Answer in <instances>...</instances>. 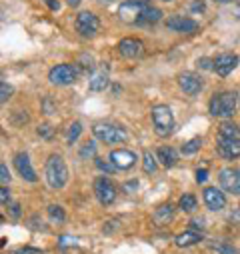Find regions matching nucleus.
<instances>
[{"label":"nucleus","instance_id":"1","mask_svg":"<svg viewBox=\"0 0 240 254\" xmlns=\"http://www.w3.org/2000/svg\"><path fill=\"white\" fill-rule=\"evenodd\" d=\"M44 176H46V182L50 188H62L66 182H68V168H66V162L60 154H52L48 156L46 160V166H44Z\"/></svg>","mask_w":240,"mask_h":254},{"label":"nucleus","instance_id":"2","mask_svg":"<svg viewBox=\"0 0 240 254\" xmlns=\"http://www.w3.org/2000/svg\"><path fill=\"white\" fill-rule=\"evenodd\" d=\"M238 108V94L236 92H218L210 98L208 110L216 118H230Z\"/></svg>","mask_w":240,"mask_h":254},{"label":"nucleus","instance_id":"3","mask_svg":"<svg viewBox=\"0 0 240 254\" xmlns=\"http://www.w3.org/2000/svg\"><path fill=\"white\" fill-rule=\"evenodd\" d=\"M92 134L102 140L104 144H118V142H126L128 134L122 126H116L110 122H98L92 126Z\"/></svg>","mask_w":240,"mask_h":254},{"label":"nucleus","instance_id":"4","mask_svg":"<svg viewBox=\"0 0 240 254\" xmlns=\"http://www.w3.org/2000/svg\"><path fill=\"white\" fill-rule=\"evenodd\" d=\"M152 122H154V130L158 136H168L174 130V114L166 104H156L152 106Z\"/></svg>","mask_w":240,"mask_h":254},{"label":"nucleus","instance_id":"5","mask_svg":"<svg viewBox=\"0 0 240 254\" xmlns=\"http://www.w3.org/2000/svg\"><path fill=\"white\" fill-rule=\"evenodd\" d=\"M76 76H78V70L74 64H56L48 72V80L56 86H68L76 80Z\"/></svg>","mask_w":240,"mask_h":254},{"label":"nucleus","instance_id":"6","mask_svg":"<svg viewBox=\"0 0 240 254\" xmlns=\"http://www.w3.org/2000/svg\"><path fill=\"white\" fill-rule=\"evenodd\" d=\"M74 28H76V32H78L80 36H84V38H94L96 32L100 30V20H98V16H94L92 12L86 10V12H80V14L76 16Z\"/></svg>","mask_w":240,"mask_h":254},{"label":"nucleus","instance_id":"7","mask_svg":"<svg viewBox=\"0 0 240 254\" xmlns=\"http://www.w3.org/2000/svg\"><path fill=\"white\" fill-rule=\"evenodd\" d=\"M94 194H96L100 204L108 206V204H112L116 200V186L110 182V178L100 176V178L94 180Z\"/></svg>","mask_w":240,"mask_h":254},{"label":"nucleus","instance_id":"8","mask_svg":"<svg viewBox=\"0 0 240 254\" xmlns=\"http://www.w3.org/2000/svg\"><path fill=\"white\" fill-rule=\"evenodd\" d=\"M218 180H220V186L230 194H240V170L238 168H222L220 174H218Z\"/></svg>","mask_w":240,"mask_h":254},{"label":"nucleus","instance_id":"9","mask_svg":"<svg viewBox=\"0 0 240 254\" xmlns=\"http://www.w3.org/2000/svg\"><path fill=\"white\" fill-rule=\"evenodd\" d=\"M178 86H180V90H182L184 94H188V96H196V94H200V90H202V78L198 76V74H194V72H182L178 76Z\"/></svg>","mask_w":240,"mask_h":254},{"label":"nucleus","instance_id":"10","mask_svg":"<svg viewBox=\"0 0 240 254\" xmlns=\"http://www.w3.org/2000/svg\"><path fill=\"white\" fill-rule=\"evenodd\" d=\"M142 10L144 6L134 2V0H128V2H122L118 8V16L122 22H128V24H138L140 16H142Z\"/></svg>","mask_w":240,"mask_h":254},{"label":"nucleus","instance_id":"11","mask_svg":"<svg viewBox=\"0 0 240 254\" xmlns=\"http://www.w3.org/2000/svg\"><path fill=\"white\" fill-rule=\"evenodd\" d=\"M166 28L174 30V32H184V34H192L198 30V22L188 18V16H180V14H174L166 20Z\"/></svg>","mask_w":240,"mask_h":254},{"label":"nucleus","instance_id":"12","mask_svg":"<svg viewBox=\"0 0 240 254\" xmlns=\"http://www.w3.org/2000/svg\"><path fill=\"white\" fill-rule=\"evenodd\" d=\"M110 162L118 168V170H128L136 164V154L126 150V148H120V150H112L110 152Z\"/></svg>","mask_w":240,"mask_h":254},{"label":"nucleus","instance_id":"13","mask_svg":"<svg viewBox=\"0 0 240 254\" xmlns=\"http://www.w3.org/2000/svg\"><path fill=\"white\" fill-rule=\"evenodd\" d=\"M238 66V56L236 54H220L214 58V72L218 76H228Z\"/></svg>","mask_w":240,"mask_h":254},{"label":"nucleus","instance_id":"14","mask_svg":"<svg viewBox=\"0 0 240 254\" xmlns=\"http://www.w3.org/2000/svg\"><path fill=\"white\" fill-rule=\"evenodd\" d=\"M202 196H204V204H206L210 210H214V212H218V210H222V208L226 206V196H224V192H220V190L214 188V186L204 188Z\"/></svg>","mask_w":240,"mask_h":254},{"label":"nucleus","instance_id":"15","mask_svg":"<svg viewBox=\"0 0 240 254\" xmlns=\"http://www.w3.org/2000/svg\"><path fill=\"white\" fill-rule=\"evenodd\" d=\"M14 166H16V170H18V174H20L26 182H36V180H38V176H36V172H34V168H32L30 158H28L26 152H18V154L14 156Z\"/></svg>","mask_w":240,"mask_h":254},{"label":"nucleus","instance_id":"16","mask_svg":"<svg viewBox=\"0 0 240 254\" xmlns=\"http://www.w3.org/2000/svg\"><path fill=\"white\" fill-rule=\"evenodd\" d=\"M118 52L124 58H138L144 52V44L136 38H122L118 42Z\"/></svg>","mask_w":240,"mask_h":254},{"label":"nucleus","instance_id":"17","mask_svg":"<svg viewBox=\"0 0 240 254\" xmlns=\"http://www.w3.org/2000/svg\"><path fill=\"white\" fill-rule=\"evenodd\" d=\"M216 144H218V152L224 158L234 160V158L240 156V138H222V136H218Z\"/></svg>","mask_w":240,"mask_h":254},{"label":"nucleus","instance_id":"18","mask_svg":"<svg viewBox=\"0 0 240 254\" xmlns=\"http://www.w3.org/2000/svg\"><path fill=\"white\" fill-rule=\"evenodd\" d=\"M202 240V234L198 232V230H186V232H180L176 238H174V242H176V246L178 248H188V246H194V244H198Z\"/></svg>","mask_w":240,"mask_h":254},{"label":"nucleus","instance_id":"19","mask_svg":"<svg viewBox=\"0 0 240 254\" xmlns=\"http://www.w3.org/2000/svg\"><path fill=\"white\" fill-rule=\"evenodd\" d=\"M156 160H158L164 168H172V166L176 164V160H178V154H176V150H174L172 146H160V148L156 150Z\"/></svg>","mask_w":240,"mask_h":254},{"label":"nucleus","instance_id":"20","mask_svg":"<svg viewBox=\"0 0 240 254\" xmlns=\"http://www.w3.org/2000/svg\"><path fill=\"white\" fill-rule=\"evenodd\" d=\"M108 72L106 70H98V72H94L92 74V78H90V82H88V88H90V92H102L106 86H108Z\"/></svg>","mask_w":240,"mask_h":254},{"label":"nucleus","instance_id":"21","mask_svg":"<svg viewBox=\"0 0 240 254\" xmlns=\"http://www.w3.org/2000/svg\"><path fill=\"white\" fill-rule=\"evenodd\" d=\"M172 216H174V206L172 204H162V206L156 208L152 218H154L156 226H164V224H168L172 220Z\"/></svg>","mask_w":240,"mask_h":254},{"label":"nucleus","instance_id":"22","mask_svg":"<svg viewBox=\"0 0 240 254\" xmlns=\"http://www.w3.org/2000/svg\"><path fill=\"white\" fill-rule=\"evenodd\" d=\"M218 136L222 138H240V128L234 122H222L218 128Z\"/></svg>","mask_w":240,"mask_h":254},{"label":"nucleus","instance_id":"23","mask_svg":"<svg viewBox=\"0 0 240 254\" xmlns=\"http://www.w3.org/2000/svg\"><path fill=\"white\" fill-rule=\"evenodd\" d=\"M160 18H162V12H160L158 8L144 6V10H142V16H140L138 24H154V22H158Z\"/></svg>","mask_w":240,"mask_h":254},{"label":"nucleus","instance_id":"24","mask_svg":"<svg viewBox=\"0 0 240 254\" xmlns=\"http://www.w3.org/2000/svg\"><path fill=\"white\" fill-rule=\"evenodd\" d=\"M48 216L52 222H64L66 220V214H64V208L62 206H58V204H50L48 206Z\"/></svg>","mask_w":240,"mask_h":254},{"label":"nucleus","instance_id":"25","mask_svg":"<svg viewBox=\"0 0 240 254\" xmlns=\"http://www.w3.org/2000/svg\"><path fill=\"white\" fill-rule=\"evenodd\" d=\"M178 206H180V210H182V212H194L196 210V198L192 194H184L182 198H180Z\"/></svg>","mask_w":240,"mask_h":254},{"label":"nucleus","instance_id":"26","mask_svg":"<svg viewBox=\"0 0 240 254\" xmlns=\"http://www.w3.org/2000/svg\"><path fill=\"white\" fill-rule=\"evenodd\" d=\"M80 132H82V124H80V122H72V124H70V128H68V132H66V140H68V144H74V142L78 140Z\"/></svg>","mask_w":240,"mask_h":254},{"label":"nucleus","instance_id":"27","mask_svg":"<svg viewBox=\"0 0 240 254\" xmlns=\"http://www.w3.org/2000/svg\"><path fill=\"white\" fill-rule=\"evenodd\" d=\"M142 168H144V172H146V174H152V172L156 170V156H152V152H150V150H146V152H144Z\"/></svg>","mask_w":240,"mask_h":254},{"label":"nucleus","instance_id":"28","mask_svg":"<svg viewBox=\"0 0 240 254\" xmlns=\"http://www.w3.org/2000/svg\"><path fill=\"white\" fill-rule=\"evenodd\" d=\"M80 158H96V142L94 140H88L82 148H80Z\"/></svg>","mask_w":240,"mask_h":254},{"label":"nucleus","instance_id":"29","mask_svg":"<svg viewBox=\"0 0 240 254\" xmlns=\"http://www.w3.org/2000/svg\"><path fill=\"white\" fill-rule=\"evenodd\" d=\"M200 146H202V140L200 138H192L186 144H182V154H194V152L200 150Z\"/></svg>","mask_w":240,"mask_h":254},{"label":"nucleus","instance_id":"30","mask_svg":"<svg viewBox=\"0 0 240 254\" xmlns=\"http://www.w3.org/2000/svg\"><path fill=\"white\" fill-rule=\"evenodd\" d=\"M210 248H212V250H216L218 254H238V250H236L234 246L226 244V242H216V244H210Z\"/></svg>","mask_w":240,"mask_h":254},{"label":"nucleus","instance_id":"31","mask_svg":"<svg viewBox=\"0 0 240 254\" xmlns=\"http://www.w3.org/2000/svg\"><path fill=\"white\" fill-rule=\"evenodd\" d=\"M94 162H96V168H98V170H102V172H106V174H112L114 170H118L112 162H108V160H104V158H98V156H96V158H94Z\"/></svg>","mask_w":240,"mask_h":254},{"label":"nucleus","instance_id":"32","mask_svg":"<svg viewBox=\"0 0 240 254\" xmlns=\"http://www.w3.org/2000/svg\"><path fill=\"white\" fill-rule=\"evenodd\" d=\"M36 134L40 136V138H44V140H50L52 136H54V128L50 124H40L38 128H36Z\"/></svg>","mask_w":240,"mask_h":254},{"label":"nucleus","instance_id":"33","mask_svg":"<svg viewBox=\"0 0 240 254\" xmlns=\"http://www.w3.org/2000/svg\"><path fill=\"white\" fill-rule=\"evenodd\" d=\"M12 92H14V88H12L10 84H6V82H0V104L8 102V98L12 96Z\"/></svg>","mask_w":240,"mask_h":254},{"label":"nucleus","instance_id":"34","mask_svg":"<svg viewBox=\"0 0 240 254\" xmlns=\"http://www.w3.org/2000/svg\"><path fill=\"white\" fill-rule=\"evenodd\" d=\"M10 170H8V166L4 164V162H0V182L2 184H6V182H10Z\"/></svg>","mask_w":240,"mask_h":254},{"label":"nucleus","instance_id":"35","mask_svg":"<svg viewBox=\"0 0 240 254\" xmlns=\"http://www.w3.org/2000/svg\"><path fill=\"white\" fill-rule=\"evenodd\" d=\"M10 202V190L6 186H0V204H8Z\"/></svg>","mask_w":240,"mask_h":254},{"label":"nucleus","instance_id":"36","mask_svg":"<svg viewBox=\"0 0 240 254\" xmlns=\"http://www.w3.org/2000/svg\"><path fill=\"white\" fill-rule=\"evenodd\" d=\"M198 66H200V68H204V70H214V60L200 58V60H198Z\"/></svg>","mask_w":240,"mask_h":254},{"label":"nucleus","instance_id":"37","mask_svg":"<svg viewBox=\"0 0 240 254\" xmlns=\"http://www.w3.org/2000/svg\"><path fill=\"white\" fill-rule=\"evenodd\" d=\"M42 106H44V112H46V114H54V112H56V104H52V100H50L48 96L44 98Z\"/></svg>","mask_w":240,"mask_h":254},{"label":"nucleus","instance_id":"38","mask_svg":"<svg viewBox=\"0 0 240 254\" xmlns=\"http://www.w3.org/2000/svg\"><path fill=\"white\" fill-rule=\"evenodd\" d=\"M190 10L192 12H204L206 10V4L202 2V0H194V2L190 4Z\"/></svg>","mask_w":240,"mask_h":254},{"label":"nucleus","instance_id":"39","mask_svg":"<svg viewBox=\"0 0 240 254\" xmlns=\"http://www.w3.org/2000/svg\"><path fill=\"white\" fill-rule=\"evenodd\" d=\"M206 180H208V170H206V168H202V170L198 168V170H196V182H198V184H204Z\"/></svg>","mask_w":240,"mask_h":254},{"label":"nucleus","instance_id":"40","mask_svg":"<svg viewBox=\"0 0 240 254\" xmlns=\"http://www.w3.org/2000/svg\"><path fill=\"white\" fill-rule=\"evenodd\" d=\"M60 246H62V248H66V246H72L74 244V238L72 236H62V238H60V242H58Z\"/></svg>","mask_w":240,"mask_h":254},{"label":"nucleus","instance_id":"41","mask_svg":"<svg viewBox=\"0 0 240 254\" xmlns=\"http://www.w3.org/2000/svg\"><path fill=\"white\" fill-rule=\"evenodd\" d=\"M10 216H12V218H18V216H20V204H18V202H12V204H10Z\"/></svg>","mask_w":240,"mask_h":254},{"label":"nucleus","instance_id":"42","mask_svg":"<svg viewBox=\"0 0 240 254\" xmlns=\"http://www.w3.org/2000/svg\"><path fill=\"white\" fill-rule=\"evenodd\" d=\"M202 224H204L202 218H194V220H190V228H192V230H198V228L202 230Z\"/></svg>","mask_w":240,"mask_h":254},{"label":"nucleus","instance_id":"43","mask_svg":"<svg viewBox=\"0 0 240 254\" xmlns=\"http://www.w3.org/2000/svg\"><path fill=\"white\" fill-rule=\"evenodd\" d=\"M44 2H46V6H48L50 10H58V8H60V2H58V0H44Z\"/></svg>","mask_w":240,"mask_h":254},{"label":"nucleus","instance_id":"44","mask_svg":"<svg viewBox=\"0 0 240 254\" xmlns=\"http://www.w3.org/2000/svg\"><path fill=\"white\" fill-rule=\"evenodd\" d=\"M82 60H84V64H82V66L88 68V70H92V66H94V64H92V56H86V54H84Z\"/></svg>","mask_w":240,"mask_h":254},{"label":"nucleus","instance_id":"45","mask_svg":"<svg viewBox=\"0 0 240 254\" xmlns=\"http://www.w3.org/2000/svg\"><path fill=\"white\" fill-rule=\"evenodd\" d=\"M132 188H138V182H136V180H132V182H128V184L124 186V190H128V192H130Z\"/></svg>","mask_w":240,"mask_h":254},{"label":"nucleus","instance_id":"46","mask_svg":"<svg viewBox=\"0 0 240 254\" xmlns=\"http://www.w3.org/2000/svg\"><path fill=\"white\" fill-rule=\"evenodd\" d=\"M66 4H68V6H72V8H76V6L80 4V0H66Z\"/></svg>","mask_w":240,"mask_h":254},{"label":"nucleus","instance_id":"47","mask_svg":"<svg viewBox=\"0 0 240 254\" xmlns=\"http://www.w3.org/2000/svg\"><path fill=\"white\" fill-rule=\"evenodd\" d=\"M28 250H12V252H6V254H26Z\"/></svg>","mask_w":240,"mask_h":254},{"label":"nucleus","instance_id":"48","mask_svg":"<svg viewBox=\"0 0 240 254\" xmlns=\"http://www.w3.org/2000/svg\"><path fill=\"white\" fill-rule=\"evenodd\" d=\"M134 2H138V4H142V6H146V4L150 2V0H134Z\"/></svg>","mask_w":240,"mask_h":254},{"label":"nucleus","instance_id":"49","mask_svg":"<svg viewBox=\"0 0 240 254\" xmlns=\"http://www.w3.org/2000/svg\"><path fill=\"white\" fill-rule=\"evenodd\" d=\"M236 16H238V18H240V2H238V4H236Z\"/></svg>","mask_w":240,"mask_h":254},{"label":"nucleus","instance_id":"50","mask_svg":"<svg viewBox=\"0 0 240 254\" xmlns=\"http://www.w3.org/2000/svg\"><path fill=\"white\" fill-rule=\"evenodd\" d=\"M216 2H222L224 4V2H232V0H216Z\"/></svg>","mask_w":240,"mask_h":254},{"label":"nucleus","instance_id":"51","mask_svg":"<svg viewBox=\"0 0 240 254\" xmlns=\"http://www.w3.org/2000/svg\"><path fill=\"white\" fill-rule=\"evenodd\" d=\"M0 224H4V218L2 216H0Z\"/></svg>","mask_w":240,"mask_h":254},{"label":"nucleus","instance_id":"52","mask_svg":"<svg viewBox=\"0 0 240 254\" xmlns=\"http://www.w3.org/2000/svg\"><path fill=\"white\" fill-rule=\"evenodd\" d=\"M164 2H172V0H164Z\"/></svg>","mask_w":240,"mask_h":254}]
</instances>
